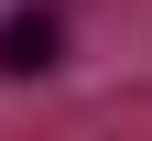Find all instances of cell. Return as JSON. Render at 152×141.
I'll list each match as a JSON object with an SVG mask.
<instances>
[{"label": "cell", "instance_id": "1", "mask_svg": "<svg viewBox=\"0 0 152 141\" xmlns=\"http://www.w3.org/2000/svg\"><path fill=\"white\" fill-rule=\"evenodd\" d=\"M54 65H65V11H44V0L11 11L0 22V76H54Z\"/></svg>", "mask_w": 152, "mask_h": 141}]
</instances>
